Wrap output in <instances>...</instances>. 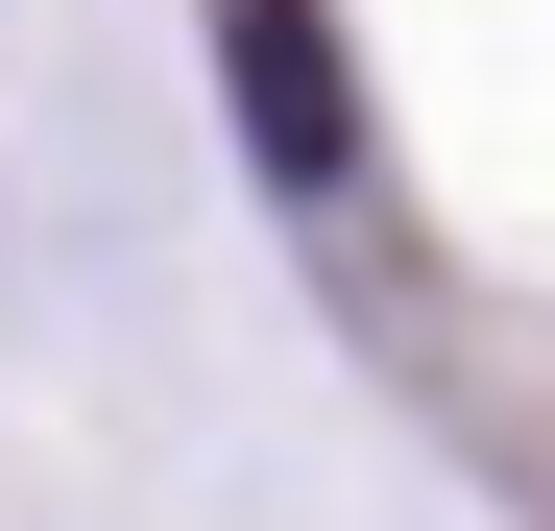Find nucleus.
Returning <instances> with one entry per match:
<instances>
[{
  "label": "nucleus",
  "mask_w": 555,
  "mask_h": 531,
  "mask_svg": "<svg viewBox=\"0 0 555 531\" xmlns=\"http://www.w3.org/2000/svg\"><path fill=\"white\" fill-rule=\"evenodd\" d=\"M218 98L266 145V194H338V169H362V98H338V25H314V0H218Z\"/></svg>",
  "instance_id": "obj_1"
}]
</instances>
